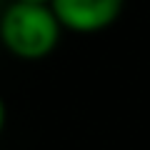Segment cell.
I'll use <instances>...</instances> for the list:
<instances>
[{
    "mask_svg": "<svg viewBox=\"0 0 150 150\" xmlns=\"http://www.w3.org/2000/svg\"><path fill=\"white\" fill-rule=\"evenodd\" d=\"M125 0H50V10L63 30L90 35L120 18Z\"/></svg>",
    "mask_w": 150,
    "mask_h": 150,
    "instance_id": "7a4b0ae2",
    "label": "cell"
},
{
    "mask_svg": "<svg viewBox=\"0 0 150 150\" xmlns=\"http://www.w3.org/2000/svg\"><path fill=\"white\" fill-rule=\"evenodd\" d=\"M60 23L50 5L10 3L0 15V43L20 60H43L60 43Z\"/></svg>",
    "mask_w": 150,
    "mask_h": 150,
    "instance_id": "6da1fadb",
    "label": "cell"
},
{
    "mask_svg": "<svg viewBox=\"0 0 150 150\" xmlns=\"http://www.w3.org/2000/svg\"><path fill=\"white\" fill-rule=\"evenodd\" d=\"M3 128H5V103L0 98V133H3Z\"/></svg>",
    "mask_w": 150,
    "mask_h": 150,
    "instance_id": "277c9868",
    "label": "cell"
},
{
    "mask_svg": "<svg viewBox=\"0 0 150 150\" xmlns=\"http://www.w3.org/2000/svg\"><path fill=\"white\" fill-rule=\"evenodd\" d=\"M13 3H23V5H50V0H13Z\"/></svg>",
    "mask_w": 150,
    "mask_h": 150,
    "instance_id": "3957f363",
    "label": "cell"
}]
</instances>
